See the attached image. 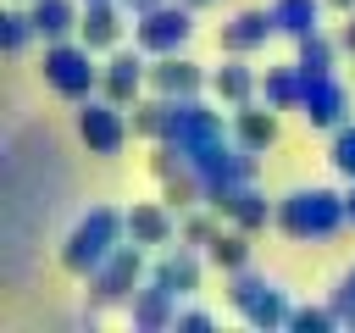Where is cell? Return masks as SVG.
<instances>
[{
    "label": "cell",
    "instance_id": "cell-26",
    "mask_svg": "<svg viewBox=\"0 0 355 333\" xmlns=\"http://www.w3.org/2000/svg\"><path fill=\"white\" fill-rule=\"evenodd\" d=\"M33 39H39L33 11H17V6H11V11H0V50H6V56H22Z\"/></svg>",
    "mask_w": 355,
    "mask_h": 333
},
{
    "label": "cell",
    "instance_id": "cell-6",
    "mask_svg": "<svg viewBox=\"0 0 355 333\" xmlns=\"http://www.w3.org/2000/svg\"><path fill=\"white\" fill-rule=\"evenodd\" d=\"M189 39H194V6L189 0H166L144 17H133V44L144 56H178V50H189Z\"/></svg>",
    "mask_w": 355,
    "mask_h": 333
},
{
    "label": "cell",
    "instance_id": "cell-32",
    "mask_svg": "<svg viewBox=\"0 0 355 333\" xmlns=\"http://www.w3.org/2000/svg\"><path fill=\"white\" fill-rule=\"evenodd\" d=\"M128 6V17H144V11H155V6H166V0H122Z\"/></svg>",
    "mask_w": 355,
    "mask_h": 333
},
{
    "label": "cell",
    "instance_id": "cell-33",
    "mask_svg": "<svg viewBox=\"0 0 355 333\" xmlns=\"http://www.w3.org/2000/svg\"><path fill=\"white\" fill-rule=\"evenodd\" d=\"M327 11H338V17H344V11H355V0H327Z\"/></svg>",
    "mask_w": 355,
    "mask_h": 333
},
{
    "label": "cell",
    "instance_id": "cell-21",
    "mask_svg": "<svg viewBox=\"0 0 355 333\" xmlns=\"http://www.w3.org/2000/svg\"><path fill=\"white\" fill-rule=\"evenodd\" d=\"M300 94H305V72H300V61H288V67H266V72H261V100H266V105H277V111H300Z\"/></svg>",
    "mask_w": 355,
    "mask_h": 333
},
{
    "label": "cell",
    "instance_id": "cell-22",
    "mask_svg": "<svg viewBox=\"0 0 355 333\" xmlns=\"http://www.w3.org/2000/svg\"><path fill=\"white\" fill-rule=\"evenodd\" d=\"M338 56H344V44H338V33H327V28H316V33L294 39V61H300V72H305V78H311V72H333V67H338Z\"/></svg>",
    "mask_w": 355,
    "mask_h": 333
},
{
    "label": "cell",
    "instance_id": "cell-34",
    "mask_svg": "<svg viewBox=\"0 0 355 333\" xmlns=\"http://www.w3.org/2000/svg\"><path fill=\"white\" fill-rule=\"evenodd\" d=\"M344 205H349V222H355V178H349V194H344Z\"/></svg>",
    "mask_w": 355,
    "mask_h": 333
},
{
    "label": "cell",
    "instance_id": "cell-5",
    "mask_svg": "<svg viewBox=\"0 0 355 333\" xmlns=\"http://www.w3.org/2000/svg\"><path fill=\"white\" fill-rule=\"evenodd\" d=\"M78 139H83V150L89 155H122V144L133 139V122H128V105H116V100H105V94H89V100H78Z\"/></svg>",
    "mask_w": 355,
    "mask_h": 333
},
{
    "label": "cell",
    "instance_id": "cell-36",
    "mask_svg": "<svg viewBox=\"0 0 355 333\" xmlns=\"http://www.w3.org/2000/svg\"><path fill=\"white\" fill-rule=\"evenodd\" d=\"M344 327H355V316H349V322H344Z\"/></svg>",
    "mask_w": 355,
    "mask_h": 333
},
{
    "label": "cell",
    "instance_id": "cell-15",
    "mask_svg": "<svg viewBox=\"0 0 355 333\" xmlns=\"http://www.w3.org/2000/svg\"><path fill=\"white\" fill-rule=\"evenodd\" d=\"M128 239L144 250H166L178 244V211L166 200H133L128 205Z\"/></svg>",
    "mask_w": 355,
    "mask_h": 333
},
{
    "label": "cell",
    "instance_id": "cell-11",
    "mask_svg": "<svg viewBox=\"0 0 355 333\" xmlns=\"http://www.w3.org/2000/svg\"><path fill=\"white\" fill-rule=\"evenodd\" d=\"M150 89V56L133 44H122V50H111L105 56V67H100V94L105 100H116V105H133L139 94Z\"/></svg>",
    "mask_w": 355,
    "mask_h": 333
},
{
    "label": "cell",
    "instance_id": "cell-17",
    "mask_svg": "<svg viewBox=\"0 0 355 333\" xmlns=\"http://www.w3.org/2000/svg\"><path fill=\"white\" fill-rule=\"evenodd\" d=\"M233 139L244 144V150H255V155H266L272 144H277V133H283V122H277V105H266V100H244V105H233Z\"/></svg>",
    "mask_w": 355,
    "mask_h": 333
},
{
    "label": "cell",
    "instance_id": "cell-7",
    "mask_svg": "<svg viewBox=\"0 0 355 333\" xmlns=\"http://www.w3.org/2000/svg\"><path fill=\"white\" fill-rule=\"evenodd\" d=\"M150 278V261H144V244H116V255L94 272V278H83L89 283V300L94 305H128L133 294H139V283Z\"/></svg>",
    "mask_w": 355,
    "mask_h": 333
},
{
    "label": "cell",
    "instance_id": "cell-19",
    "mask_svg": "<svg viewBox=\"0 0 355 333\" xmlns=\"http://www.w3.org/2000/svg\"><path fill=\"white\" fill-rule=\"evenodd\" d=\"M128 122H133V139H144V144H161V139H172V122H178V100H166V94L144 89V94L128 105Z\"/></svg>",
    "mask_w": 355,
    "mask_h": 333
},
{
    "label": "cell",
    "instance_id": "cell-20",
    "mask_svg": "<svg viewBox=\"0 0 355 333\" xmlns=\"http://www.w3.org/2000/svg\"><path fill=\"white\" fill-rule=\"evenodd\" d=\"M33 11V28L39 39H78V22H83V0H28Z\"/></svg>",
    "mask_w": 355,
    "mask_h": 333
},
{
    "label": "cell",
    "instance_id": "cell-18",
    "mask_svg": "<svg viewBox=\"0 0 355 333\" xmlns=\"http://www.w3.org/2000/svg\"><path fill=\"white\" fill-rule=\"evenodd\" d=\"M128 322L133 333H161V327H178V294H166L161 283H139V294L128 300Z\"/></svg>",
    "mask_w": 355,
    "mask_h": 333
},
{
    "label": "cell",
    "instance_id": "cell-13",
    "mask_svg": "<svg viewBox=\"0 0 355 333\" xmlns=\"http://www.w3.org/2000/svg\"><path fill=\"white\" fill-rule=\"evenodd\" d=\"M277 33V17H272V6H244V11H233L227 22H222V56H255V50H266V39Z\"/></svg>",
    "mask_w": 355,
    "mask_h": 333
},
{
    "label": "cell",
    "instance_id": "cell-4",
    "mask_svg": "<svg viewBox=\"0 0 355 333\" xmlns=\"http://www.w3.org/2000/svg\"><path fill=\"white\" fill-rule=\"evenodd\" d=\"M227 305L250 322V327H288V311H294V300H288V289H277L266 272H250V266H239V272H227Z\"/></svg>",
    "mask_w": 355,
    "mask_h": 333
},
{
    "label": "cell",
    "instance_id": "cell-9",
    "mask_svg": "<svg viewBox=\"0 0 355 333\" xmlns=\"http://www.w3.org/2000/svg\"><path fill=\"white\" fill-rule=\"evenodd\" d=\"M205 205H211L222 222L244 228V233H261V228L272 222V211H277V205L255 189V178H250V183H222V189H211V194H205Z\"/></svg>",
    "mask_w": 355,
    "mask_h": 333
},
{
    "label": "cell",
    "instance_id": "cell-29",
    "mask_svg": "<svg viewBox=\"0 0 355 333\" xmlns=\"http://www.w3.org/2000/svg\"><path fill=\"white\" fill-rule=\"evenodd\" d=\"M333 311H338V322L355 316V266H344V278H338V289H333Z\"/></svg>",
    "mask_w": 355,
    "mask_h": 333
},
{
    "label": "cell",
    "instance_id": "cell-2",
    "mask_svg": "<svg viewBox=\"0 0 355 333\" xmlns=\"http://www.w3.org/2000/svg\"><path fill=\"white\" fill-rule=\"evenodd\" d=\"M344 222H349L344 194H333V189H322V183L288 189V194L277 200V211H272V228H277L283 239H294V244H322V239H333Z\"/></svg>",
    "mask_w": 355,
    "mask_h": 333
},
{
    "label": "cell",
    "instance_id": "cell-30",
    "mask_svg": "<svg viewBox=\"0 0 355 333\" xmlns=\"http://www.w3.org/2000/svg\"><path fill=\"white\" fill-rule=\"evenodd\" d=\"M216 316L205 311V305H178V333H200V327H211Z\"/></svg>",
    "mask_w": 355,
    "mask_h": 333
},
{
    "label": "cell",
    "instance_id": "cell-1",
    "mask_svg": "<svg viewBox=\"0 0 355 333\" xmlns=\"http://www.w3.org/2000/svg\"><path fill=\"white\" fill-rule=\"evenodd\" d=\"M116 244H128V211H116V205H89V211L67 228V239H61V272L94 278V272L116 255Z\"/></svg>",
    "mask_w": 355,
    "mask_h": 333
},
{
    "label": "cell",
    "instance_id": "cell-27",
    "mask_svg": "<svg viewBox=\"0 0 355 333\" xmlns=\"http://www.w3.org/2000/svg\"><path fill=\"white\" fill-rule=\"evenodd\" d=\"M288 327L294 333H327V327H344V322H338V311L327 300V305H294L288 311Z\"/></svg>",
    "mask_w": 355,
    "mask_h": 333
},
{
    "label": "cell",
    "instance_id": "cell-37",
    "mask_svg": "<svg viewBox=\"0 0 355 333\" xmlns=\"http://www.w3.org/2000/svg\"><path fill=\"white\" fill-rule=\"evenodd\" d=\"M83 6H94V0H83Z\"/></svg>",
    "mask_w": 355,
    "mask_h": 333
},
{
    "label": "cell",
    "instance_id": "cell-31",
    "mask_svg": "<svg viewBox=\"0 0 355 333\" xmlns=\"http://www.w3.org/2000/svg\"><path fill=\"white\" fill-rule=\"evenodd\" d=\"M338 44H344V56H355V11H344V22H338Z\"/></svg>",
    "mask_w": 355,
    "mask_h": 333
},
{
    "label": "cell",
    "instance_id": "cell-35",
    "mask_svg": "<svg viewBox=\"0 0 355 333\" xmlns=\"http://www.w3.org/2000/svg\"><path fill=\"white\" fill-rule=\"evenodd\" d=\"M189 6H194V11H200V6H216V0H189Z\"/></svg>",
    "mask_w": 355,
    "mask_h": 333
},
{
    "label": "cell",
    "instance_id": "cell-3",
    "mask_svg": "<svg viewBox=\"0 0 355 333\" xmlns=\"http://www.w3.org/2000/svg\"><path fill=\"white\" fill-rule=\"evenodd\" d=\"M39 78H44L50 94H61V100L78 105V100L100 94V56L83 39H50L44 56H39Z\"/></svg>",
    "mask_w": 355,
    "mask_h": 333
},
{
    "label": "cell",
    "instance_id": "cell-25",
    "mask_svg": "<svg viewBox=\"0 0 355 333\" xmlns=\"http://www.w3.org/2000/svg\"><path fill=\"white\" fill-rule=\"evenodd\" d=\"M216 233H222V216H216L211 205H189V211H178V239H183V244L205 250Z\"/></svg>",
    "mask_w": 355,
    "mask_h": 333
},
{
    "label": "cell",
    "instance_id": "cell-10",
    "mask_svg": "<svg viewBox=\"0 0 355 333\" xmlns=\"http://www.w3.org/2000/svg\"><path fill=\"white\" fill-rule=\"evenodd\" d=\"M205 250H194V244H166V250H155V261H150V283H161L166 294H178V300H189V294H200V278H205Z\"/></svg>",
    "mask_w": 355,
    "mask_h": 333
},
{
    "label": "cell",
    "instance_id": "cell-8",
    "mask_svg": "<svg viewBox=\"0 0 355 333\" xmlns=\"http://www.w3.org/2000/svg\"><path fill=\"white\" fill-rule=\"evenodd\" d=\"M349 105H355V94H349V83H344L338 72H311V78H305V94H300V117H305V128L333 133V128L349 122Z\"/></svg>",
    "mask_w": 355,
    "mask_h": 333
},
{
    "label": "cell",
    "instance_id": "cell-14",
    "mask_svg": "<svg viewBox=\"0 0 355 333\" xmlns=\"http://www.w3.org/2000/svg\"><path fill=\"white\" fill-rule=\"evenodd\" d=\"M78 39H83L94 56L122 50V39H128V6H122V0H94V6H83Z\"/></svg>",
    "mask_w": 355,
    "mask_h": 333
},
{
    "label": "cell",
    "instance_id": "cell-12",
    "mask_svg": "<svg viewBox=\"0 0 355 333\" xmlns=\"http://www.w3.org/2000/svg\"><path fill=\"white\" fill-rule=\"evenodd\" d=\"M150 89L166 94V100H194L211 89V72L200 61H189L183 50L178 56H150Z\"/></svg>",
    "mask_w": 355,
    "mask_h": 333
},
{
    "label": "cell",
    "instance_id": "cell-24",
    "mask_svg": "<svg viewBox=\"0 0 355 333\" xmlns=\"http://www.w3.org/2000/svg\"><path fill=\"white\" fill-rule=\"evenodd\" d=\"M250 239H255V233H244V228H233V222H227V228L205 244V261H211L216 272H239V266H250V250H255Z\"/></svg>",
    "mask_w": 355,
    "mask_h": 333
},
{
    "label": "cell",
    "instance_id": "cell-16",
    "mask_svg": "<svg viewBox=\"0 0 355 333\" xmlns=\"http://www.w3.org/2000/svg\"><path fill=\"white\" fill-rule=\"evenodd\" d=\"M211 94L233 111L244 100H261V67H250V56H222L211 67Z\"/></svg>",
    "mask_w": 355,
    "mask_h": 333
},
{
    "label": "cell",
    "instance_id": "cell-28",
    "mask_svg": "<svg viewBox=\"0 0 355 333\" xmlns=\"http://www.w3.org/2000/svg\"><path fill=\"white\" fill-rule=\"evenodd\" d=\"M327 161H333V172H338V178H355V122H344V128H333V144H327Z\"/></svg>",
    "mask_w": 355,
    "mask_h": 333
},
{
    "label": "cell",
    "instance_id": "cell-23",
    "mask_svg": "<svg viewBox=\"0 0 355 333\" xmlns=\"http://www.w3.org/2000/svg\"><path fill=\"white\" fill-rule=\"evenodd\" d=\"M322 11L327 0H272V17H277V33L283 39H305L322 28Z\"/></svg>",
    "mask_w": 355,
    "mask_h": 333
}]
</instances>
